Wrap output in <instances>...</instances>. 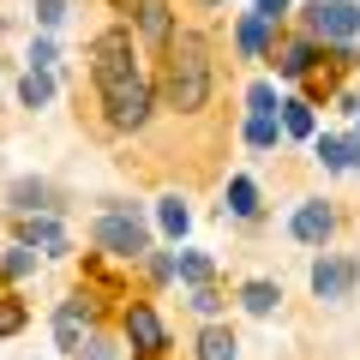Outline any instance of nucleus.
Listing matches in <instances>:
<instances>
[{
    "label": "nucleus",
    "mask_w": 360,
    "mask_h": 360,
    "mask_svg": "<svg viewBox=\"0 0 360 360\" xmlns=\"http://www.w3.org/2000/svg\"><path fill=\"white\" fill-rule=\"evenodd\" d=\"M246 103H252V115H276V90H270L264 78H258V84L246 90Z\"/></svg>",
    "instance_id": "25"
},
{
    "label": "nucleus",
    "mask_w": 360,
    "mask_h": 360,
    "mask_svg": "<svg viewBox=\"0 0 360 360\" xmlns=\"http://www.w3.org/2000/svg\"><path fill=\"white\" fill-rule=\"evenodd\" d=\"M276 66H283V78H300L312 66V42H288V49L276 54Z\"/></svg>",
    "instance_id": "20"
},
{
    "label": "nucleus",
    "mask_w": 360,
    "mask_h": 360,
    "mask_svg": "<svg viewBox=\"0 0 360 360\" xmlns=\"http://www.w3.org/2000/svg\"><path fill=\"white\" fill-rule=\"evenodd\" d=\"M42 198H49V186H37V180H18V186H13V205L25 210V217H37Z\"/></svg>",
    "instance_id": "21"
},
{
    "label": "nucleus",
    "mask_w": 360,
    "mask_h": 360,
    "mask_svg": "<svg viewBox=\"0 0 360 360\" xmlns=\"http://www.w3.org/2000/svg\"><path fill=\"white\" fill-rule=\"evenodd\" d=\"M25 330V307H13V300H0V336Z\"/></svg>",
    "instance_id": "26"
},
{
    "label": "nucleus",
    "mask_w": 360,
    "mask_h": 360,
    "mask_svg": "<svg viewBox=\"0 0 360 360\" xmlns=\"http://www.w3.org/2000/svg\"><path fill=\"white\" fill-rule=\"evenodd\" d=\"M18 96H25V108H42V103H49V96H54V78L30 66V72H25V84H18Z\"/></svg>",
    "instance_id": "18"
},
{
    "label": "nucleus",
    "mask_w": 360,
    "mask_h": 360,
    "mask_svg": "<svg viewBox=\"0 0 360 360\" xmlns=\"http://www.w3.org/2000/svg\"><path fill=\"white\" fill-rule=\"evenodd\" d=\"M127 342H132V354H144V360H156L168 348V330H162V319H156V307H127Z\"/></svg>",
    "instance_id": "5"
},
{
    "label": "nucleus",
    "mask_w": 360,
    "mask_h": 360,
    "mask_svg": "<svg viewBox=\"0 0 360 360\" xmlns=\"http://www.w3.org/2000/svg\"><path fill=\"white\" fill-rule=\"evenodd\" d=\"M37 18H42V25H60V18H66V0H37Z\"/></svg>",
    "instance_id": "27"
},
{
    "label": "nucleus",
    "mask_w": 360,
    "mask_h": 360,
    "mask_svg": "<svg viewBox=\"0 0 360 360\" xmlns=\"http://www.w3.org/2000/svg\"><path fill=\"white\" fill-rule=\"evenodd\" d=\"M324 168H360V139H319Z\"/></svg>",
    "instance_id": "11"
},
{
    "label": "nucleus",
    "mask_w": 360,
    "mask_h": 360,
    "mask_svg": "<svg viewBox=\"0 0 360 360\" xmlns=\"http://www.w3.org/2000/svg\"><path fill=\"white\" fill-rule=\"evenodd\" d=\"M84 336H90V307H84V300H66V307L54 312V342H60V348H78Z\"/></svg>",
    "instance_id": "7"
},
{
    "label": "nucleus",
    "mask_w": 360,
    "mask_h": 360,
    "mask_svg": "<svg viewBox=\"0 0 360 360\" xmlns=\"http://www.w3.org/2000/svg\"><path fill=\"white\" fill-rule=\"evenodd\" d=\"M156 217H162V229H168V234H186V222H193L180 198H162V205H156Z\"/></svg>",
    "instance_id": "22"
},
{
    "label": "nucleus",
    "mask_w": 360,
    "mask_h": 360,
    "mask_svg": "<svg viewBox=\"0 0 360 360\" xmlns=\"http://www.w3.org/2000/svg\"><path fill=\"white\" fill-rule=\"evenodd\" d=\"M18 246H30V252H66V229L54 217H25V240Z\"/></svg>",
    "instance_id": "10"
},
{
    "label": "nucleus",
    "mask_w": 360,
    "mask_h": 360,
    "mask_svg": "<svg viewBox=\"0 0 360 360\" xmlns=\"http://www.w3.org/2000/svg\"><path fill=\"white\" fill-rule=\"evenodd\" d=\"M330 229H336V217H330L324 205H300V210H295V240L324 246V240H330Z\"/></svg>",
    "instance_id": "9"
},
{
    "label": "nucleus",
    "mask_w": 360,
    "mask_h": 360,
    "mask_svg": "<svg viewBox=\"0 0 360 360\" xmlns=\"http://www.w3.org/2000/svg\"><path fill=\"white\" fill-rule=\"evenodd\" d=\"M312 127H319L312 120V103H283V132L288 139H312Z\"/></svg>",
    "instance_id": "15"
},
{
    "label": "nucleus",
    "mask_w": 360,
    "mask_h": 360,
    "mask_svg": "<svg viewBox=\"0 0 360 360\" xmlns=\"http://www.w3.org/2000/svg\"><path fill=\"white\" fill-rule=\"evenodd\" d=\"M240 49L252 54V60L270 49V18H258V13H246V18H240Z\"/></svg>",
    "instance_id": "13"
},
{
    "label": "nucleus",
    "mask_w": 360,
    "mask_h": 360,
    "mask_svg": "<svg viewBox=\"0 0 360 360\" xmlns=\"http://www.w3.org/2000/svg\"><path fill=\"white\" fill-rule=\"evenodd\" d=\"M205 96H210V49L205 37L180 30V37H168V103L205 108Z\"/></svg>",
    "instance_id": "2"
},
{
    "label": "nucleus",
    "mask_w": 360,
    "mask_h": 360,
    "mask_svg": "<svg viewBox=\"0 0 360 360\" xmlns=\"http://www.w3.org/2000/svg\"><path fill=\"white\" fill-rule=\"evenodd\" d=\"M222 210H234V217H258V186H252V180H229V205H222Z\"/></svg>",
    "instance_id": "14"
},
{
    "label": "nucleus",
    "mask_w": 360,
    "mask_h": 360,
    "mask_svg": "<svg viewBox=\"0 0 360 360\" xmlns=\"http://www.w3.org/2000/svg\"><path fill=\"white\" fill-rule=\"evenodd\" d=\"M72 360H120V348L103 342V336H84V342L72 348Z\"/></svg>",
    "instance_id": "23"
},
{
    "label": "nucleus",
    "mask_w": 360,
    "mask_h": 360,
    "mask_svg": "<svg viewBox=\"0 0 360 360\" xmlns=\"http://www.w3.org/2000/svg\"><path fill=\"white\" fill-rule=\"evenodd\" d=\"M283 13H288V0H258V18H270V25H276Z\"/></svg>",
    "instance_id": "30"
},
{
    "label": "nucleus",
    "mask_w": 360,
    "mask_h": 360,
    "mask_svg": "<svg viewBox=\"0 0 360 360\" xmlns=\"http://www.w3.org/2000/svg\"><path fill=\"white\" fill-rule=\"evenodd\" d=\"M90 72H96V90H103L115 127H139V120L150 115V84H144V72H139L132 30H103V37L90 42Z\"/></svg>",
    "instance_id": "1"
},
{
    "label": "nucleus",
    "mask_w": 360,
    "mask_h": 360,
    "mask_svg": "<svg viewBox=\"0 0 360 360\" xmlns=\"http://www.w3.org/2000/svg\"><path fill=\"white\" fill-rule=\"evenodd\" d=\"M96 246L115 258H139V252H150V234H144V222L132 210H115V217L96 222Z\"/></svg>",
    "instance_id": "3"
},
{
    "label": "nucleus",
    "mask_w": 360,
    "mask_h": 360,
    "mask_svg": "<svg viewBox=\"0 0 360 360\" xmlns=\"http://www.w3.org/2000/svg\"><path fill=\"white\" fill-rule=\"evenodd\" d=\"M276 139H283V127H276V115H252V120H246V144H252V150H270Z\"/></svg>",
    "instance_id": "16"
},
{
    "label": "nucleus",
    "mask_w": 360,
    "mask_h": 360,
    "mask_svg": "<svg viewBox=\"0 0 360 360\" xmlns=\"http://www.w3.org/2000/svg\"><path fill=\"white\" fill-rule=\"evenodd\" d=\"M0 270H6V276H30V270H37V252H30V246H13V252L0 258Z\"/></svg>",
    "instance_id": "24"
},
{
    "label": "nucleus",
    "mask_w": 360,
    "mask_h": 360,
    "mask_svg": "<svg viewBox=\"0 0 360 360\" xmlns=\"http://www.w3.org/2000/svg\"><path fill=\"white\" fill-rule=\"evenodd\" d=\"M174 276H186L193 288H210V258L205 252H180L174 258Z\"/></svg>",
    "instance_id": "17"
},
{
    "label": "nucleus",
    "mask_w": 360,
    "mask_h": 360,
    "mask_svg": "<svg viewBox=\"0 0 360 360\" xmlns=\"http://www.w3.org/2000/svg\"><path fill=\"white\" fill-rule=\"evenodd\" d=\"M354 288V258H319L312 264V295L319 300H342Z\"/></svg>",
    "instance_id": "6"
},
{
    "label": "nucleus",
    "mask_w": 360,
    "mask_h": 360,
    "mask_svg": "<svg viewBox=\"0 0 360 360\" xmlns=\"http://www.w3.org/2000/svg\"><path fill=\"white\" fill-rule=\"evenodd\" d=\"M193 307H198V312H217V307H222V295H217V288H198Z\"/></svg>",
    "instance_id": "29"
},
{
    "label": "nucleus",
    "mask_w": 360,
    "mask_h": 360,
    "mask_svg": "<svg viewBox=\"0 0 360 360\" xmlns=\"http://www.w3.org/2000/svg\"><path fill=\"white\" fill-rule=\"evenodd\" d=\"M30 66H37V72H49V66H54V42H49V37L30 42Z\"/></svg>",
    "instance_id": "28"
},
{
    "label": "nucleus",
    "mask_w": 360,
    "mask_h": 360,
    "mask_svg": "<svg viewBox=\"0 0 360 360\" xmlns=\"http://www.w3.org/2000/svg\"><path fill=\"white\" fill-rule=\"evenodd\" d=\"M120 13H132L139 6V25H144V37H156V42H168L174 37V18H168V0H115Z\"/></svg>",
    "instance_id": "8"
},
{
    "label": "nucleus",
    "mask_w": 360,
    "mask_h": 360,
    "mask_svg": "<svg viewBox=\"0 0 360 360\" xmlns=\"http://www.w3.org/2000/svg\"><path fill=\"white\" fill-rule=\"evenodd\" d=\"M234 330H222V324H210L205 336H198V360H234Z\"/></svg>",
    "instance_id": "12"
},
{
    "label": "nucleus",
    "mask_w": 360,
    "mask_h": 360,
    "mask_svg": "<svg viewBox=\"0 0 360 360\" xmlns=\"http://www.w3.org/2000/svg\"><path fill=\"white\" fill-rule=\"evenodd\" d=\"M246 312H276V300H283V288L276 283H246Z\"/></svg>",
    "instance_id": "19"
},
{
    "label": "nucleus",
    "mask_w": 360,
    "mask_h": 360,
    "mask_svg": "<svg viewBox=\"0 0 360 360\" xmlns=\"http://www.w3.org/2000/svg\"><path fill=\"white\" fill-rule=\"evenodd\" d=\"M307 25H312V37H324V42H348L360 30V6L354 0H319V6H307Z\"/></svg>",
    "instance_id": "4"
}]
</instances>
